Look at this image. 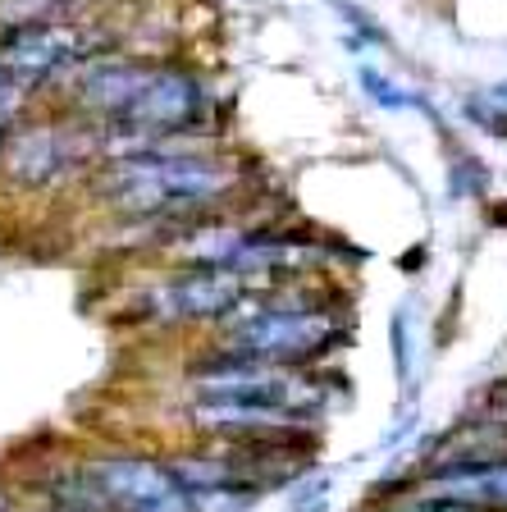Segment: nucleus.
<instances>
[{
    "label": "nucleus",
    "instance_id": "1",
    "mask_svg": "<svg viewBox=\"0 0 507 512\" xmlns=\"http://www.w3.org/2000/svg\"><path fill=\"white\" fill-rule=\"evenodd\" d=\"M238 188L233 160L215 151H142V156L101 160L87 174V192L106 211L124 220H151V224H179L192 215H206Z\"/></svg>",
    "mask_w": 507,
    "mask_h": 512
},
{
    "label": "nucleus",
    "instance_id": "2",
    "mask_svg": "<svg viewBox=\"0 0 507 512\" xmlns=\"http://www.w3.org/2000/svg\"><path fill=\"white\" fill-rule=\"evenodd\" d=\"M106 51H115L106 32L83 19H64V14L60 19H32L0 28V74L23 96L64 83L78 64Z\"/></svg>",
    "mask_w": 507,
    "mask_h": 512
},
{
    "label": "nucleus",
    "instance_id": "3",
    "mask_svg": "<svg viewBox=\"0 0 507 512\" xmlns=\"http://www.w3.org/2000/svg\"><path fill=\"white\" fill-rule=\"evenodd\" d=\"M96 156L92 128L83 119H28V124H10L5 142H0V174L19 192H51L60 183L92 174L87 160Z\"/></svg>",
    "mask_w": 507,
    "mask_h": 512
},
{
    "label": "nucleus",
    "instance_id": "4",
    "mask_svg": "<svg viewBox=\"0 0 507 512\" xmlns=\"http://www.w3.org/2000/svg\"><path fill=\"white\" fill-rule=\"evenodd\" d=\"M338 325L329 311L320 307H275V302H256L247 293L238 307L229 311V330H224L220 348L247 352L261 362H311L334 343Z\"/></svg>",
    "mask_w": 507,
    "mask_h": 512
},
{
    "label": "nucleus",
    "instance_id": "5",
    "mask_svg": "<svg viewBox=\"0 0 507 512\" xmlns=\"http://www.w3.org/2000/svg\"><path fill=\"white\" fill-rule=\"evenodd\" d=\"M87 480L106 499L110 512H197L192 494L169 462L138 458V453H110L87 462Z\"/></svg>",
    "mask_w": 507,
    "mask_h": 512
},
{
    "label": "nucleus",
    "instance_id": "6",
    "mask_svg": "<svg viewBox=\"0 0 507 512\" xmlns=\"http://www.w3.org/2000/svg\"><path fill=\"white\" fill-rule=\"evenodd\" d=\"M252 293V275L229 266H183L174 279L151 288L147 311L156 320L183 325V320H224Z\"/></svg>",
    "mask_w": 507,
    "mask_h": 512
},
{
    "label": "nucleus",
    "instance_id": "7",
    "mask_svg": "<svg viewBox=\"0 0 507 512\" xmlns=\"http://www.w3.org/2000/svg\"><path fill=\"white\" fill-rule=\"evenodd\" d=\"M430 485L439 499H453L462 508L507 512V462H489L476 471H444V476H430Z\"/></svg>",
    "mask_w": 507,
    "mask_h": 512
},
{
    "label": "nucleus",
    "instance_id": "8",
    "mask_svg": "<svg viewBox=\"0 0 507 512\" xmlns=\"http://www.w3.org/2000/svg\"><path fill=\"white\" fill-rule=\"evenodd\" d=\"M489 462H507V430L503 426L453 435L448 439V453L434 462L430 476H444V471H476V467H489Z\"/></svg>",
    "mask_w": 507,
    "mask_h": 512
},
{
    "label": "nucleus",
    "instance_id": "9",
    "mask_svg": "<svg viewBox=\"0 0 507 512\" xmlns=\"http://www.w3.org/2000/svg\"><path fill=\"white\" fill-rule=\"evenodd\" d=\"M361 92H366V96H370V101H375V106H380V110H402V106H407V101H412V96L402 92V87H393L389 78H384L380 69H370V64H366V69H361Z\"/></svg>",
    "mask_w": 507,
    "mask_h": 512
},
{
    "label": "nucleus",
    "instance_id": "10",
    "mask_svg": "<svg viewBox=\"0 0 507 512\" xmlns=\"http://www.w3.org/2000/svg\"><path fill=\"white\" fill-rule=\"evenodd\" d=\"M462 115L471 119V124H480V128H489V133H498V138H507V110L494 106V101H480V96H471V101L462 106Z\"/></svg>",
    "mask_w": 507,
    "mask_h": 512
},
{
    "label": "nucleus",
    "instance_id": "11",
    "mask_svg": "<svg viewBox=\"0 0 507 512\" xmlns=\"http://www.w3.org/2000/svg\"><path fill=\"white\" fill-rule=\"evenodd\" d=\"M389 339H393V362H398V375L407 380V375H412V343H407V316H402V311L393 316Z\"/></svg>",
    "mask_w": 507,
    "mask_h": 512
},
{
    "label": "nucleus",
    "instance_id": "12",
    "mask_svg": "<svg viewBox=\"0 0 507 512\" xmlns=\"http://www.w3.org/2000/svg\"><path fill=\"white\" fill-rule=\"evenodd\" d=\"M480 188H485V165H476V160H457L453 165V192L457 197L480 192Z\"/></svg>",
    "mask_w": 507,
    "mask_h": 512
},
{
    "label": "nucleus",
    "instance_id": "13",
    "mask_svg": "<svg viewBox=\"0 0 507 512\" xmlns=\"http://www.w3.org/2000/svg\"><path fill=\"white\" fill-rule=\"evenodd\" d=\"M329 5H334V10L343 14V19H348V23H357V28L370 37V42H389V37H384V28H380V23L370 19V14H361L357 5H348V0H329Z\"/></svg>",
    "mask_w": 507,
    "mask_h": 512
},
{
    "label": "nucleus",
    "instance_id": "14",
    "mask_svg": "<svg viewBox=\"0 0 507 512\" xmlns=\"http://www.w3.org/2000/svg\"><path fill=\"white\" fill-rule=\"evenodd\" d=\"M398 512H476V508H462V503H453V499H421V503H407V508H398Z\"/></svg>",
    "mask_w": 507,
    "mask_h": 512
},
{
    "label": "nucleus",
    "instance_id": "15",
    "mask_svg": "<svg viewBox=\"0 0 507 512\" xmlns=\"http://www.w3.org/2000/svg\"><path fill=\"white\" fill-rule=\"evenodd\" d=\"M19 87H10V83H5V74H0V106H5V110H14V106H19Z\"/></svg>",
    "mask_w": 507,
    "mask_h": 512
},
{
    "label": "nucleus",
    "instance_id": "16",
    "mask_svg": "<svg viewBox=\"0 0 507 512\" xmlns=\"http://www.w3.org/2000/svg\"><path fill=\"white\" fill-rule=\"evenodd\" d=\"M10 124H19V119H14V110H5V106H0V142H5V133H10Z\"/></svg>",
    "mask_w": 507,
    "mask_h": 512
},
{
    "label": "nucleus",
    "instance_id": "17",
    "mask_svg": "<svg viewBox=\"0 0 507 512\" xmlns=\"http://www.w3.org/2000/svg\"><path fill=\"white\" fill-rule=\"evenodd\" d=\"M494 101L507 110V78H503V83H494Z\"/></svg>",
    "mask_w": 507,
    "mask_h": 512
},
{
    "label": "nucleus",
    "instance_id": "18",
    "mask_svg": "<svg viewBox=\"0 0 507 512\" xmlns=\"http://www.w3.org/2000/svg\"><path fill=\"white\" fill-rule=\"evenodd\" d=\"M489 215H494V224H507V206H494Z\"/></svg>",
    "mask_w": 507,
    "mask_h": 512
},
{
    "label": "nucleus",
    "instance_id": "19",
    "mask_svg": "<svg viewBox=\"0 0 507 512\" xmlns=\"http://www.w3.org/2000/svg\"><path fill=\"white\" fill-rule=\"evenodd\" d=\"M297 512H325V503H307V508H297Z\"/></svg>",
    "mask_w": 507,
    "mask_h": 512
},
{
    "label": "nucleus",
    "instance_id": "20",
    "mask_svg": "<svg viewBox=\"0 0 507 512\" xmlns=\"http://www.w3.org/2000/svg\"><path fill=\"white\" fill-rule=\"evenodd\" d=\"M0 512H10V494L0 490Z\"/></svg>",
    "mask_w": 507,
    "mask_h": 512
}]
</instances>
